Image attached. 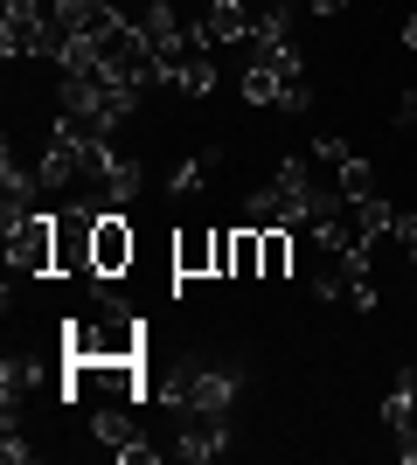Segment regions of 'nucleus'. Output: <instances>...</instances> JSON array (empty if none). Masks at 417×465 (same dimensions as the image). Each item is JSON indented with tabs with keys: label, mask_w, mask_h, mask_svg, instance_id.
Instances as JSON below:
<instances>
[{
	"label": "nucleus",
	"mask_w": 417,
	"mask_h": 465,
	"mask_svg": "<svg viewBox=\"0 0 417 465\" xmlns=\"http://www.w3.org/2000/svg\"><path fill=\"white\" fill-rule=\"evenodd\" d=\"M313 194H320V181L306 174V160H278V174L243 202V223H251V230H293V223H313Z\"/></svg>",
	"instance_id": "1"
},
{
	"label": "nucleus",
	"mask_w": 417,
	"mask_h": 465,
	"mask_svg": "<svg viewBox=\"0 0 417 465\" xmlns=\"http://www.w3.org/2000/svg\"><path fill=\"white\" fill-rule=\"evenodd\" d=\"M146 354V327L125 306H112L104 320H70L63 327V361H139Z\"/></svg>",
	"instance_id": "2"
},
{
	"label": "nucleus",
	"mask_w": 417,
	"mask_h": 465,
	"mask_svg": "<svg viewBox=\"0 0 417 465\" xmlns=\"http://www.w3.org/2000/svg\"><path fill=\"white\" fill-rule=\"evenodd\" d=\"M98 63H104V77L125 84V91H154L160 84V49L139 21H119V28L98 42Z\"/></svg>",
	"instance_id": "3"
},
{
	"label": "nucleus",
	"mask_w": 417,
	"mask_h": 465,
	"mask_svg": "<svg viewBox=\"0 0 417 465\" xmlns=\"http://www.w3.org/2000/svg\"><path fill=\"white\" fill-rule=\"evenodd\" d=\"M7 272L15 278H56V215L28 209L7 223Z\"/></svg>",
	"instance_id": "4"
},
{
	"label": "nucleus",
	"mask_w": 417,
	"mask_h": 465,
	"mask_svg": "<svg viewBox=\"0 0 417 465\" xmlns=\"http://www.w3.org/2000/svg\"><path fill=\"white\" fill-rule=\"evenodd\" d=\"M133 257H139V236H133V223H125V209H104L98 230H91V278L133 272Z\"/></svg>",
	"instance_id": "5"
},
{
	"label": "nucleus",
	"mask_w": 417,
	"mask_h": 465,
	"mask_svg": "<svg viewBox=\"0 0 417 465\" xmlns=\"http://www.w3.org/2000/svg\"><path fill=\"white\" fill-rule=\"evenodd\" d=\"M42 49H49V0H7L0 56H42Z\"/></svg>",
	"instance_id": "6"
},
{
	"label": "nucleus",
	"mask_w": 417,
	"mask_h": 465,
	"mask_svg": "<svg viewBox=\"0 0 417 465\" xmlns=\"http://www.w3.org/2000/svg\"><path fill=\"white\" fill-rule=\"evenodd\" d=\"M230 451V417H216V410H181V438H174V459L188 465H209Z\"/></svg>",
	"instance_id": "7"
},
{
	"label": "nucleus",
	"mask_w": 417,
	"mask_h": 465,
	"mask_svg": "<svg viewBox=\"0 0 417 465\" xmlns=\"http://www.w3.org/2000/svg\"><path fill=\"white\" fill-rule=\"evenodd\" d=\"M91 430H98V438H104L112 451H119V459H133V465H154V459H160V451L146 445V438H139L133 410H119V403H112V410H91Z\"/></svg>",
	"instance_id": "8"
},
{
	"label": "nucleus",
	"mask_w": 417,
	"mask_h": 465,
	"mask_svg": "<svg viewBox=\"0 0 417 465\" xmlns=\"http://www.w3.org/2000/svg\"><path fill=\"white\" fill-rule=\"evenodd\" d=\"M195 28H202L209 49H223V42H251V7H243V0H202Z\"/></svg>",
	"instance_id": "9"
},
{
	"label": "nucleus",
	"mask_w": 417,
	"mask_h": 465,
	"mask_svg": "<svg viewBox=\"0 0 417 465\" xmlns=\"http://www.w3.org/2000/svg\"><path fill=\"white\" fill-rule=\"evenodd\" d=\"M174 278H216V230H181L174 236Z\"/></svg>",
	"instance_id": "10"
},
{
	"label": "nucleus",
	"mask_w": 417,
	"mask_h": 465,
	"mask_svg": "<svg viewBox=\"0 0 417 465\" xmlns=\"http://www.w3.org/2000/svg\"><path fill=\"white\" fill-rule=\"evenodd\" d=\"M35 361H15V354H7V361H0V410H7V424H15L21 410H28V396H35Z\"/></svg>",
	"instance_id": "11"
},
{
	"label": "nucleus",
	"mask_w": 417,
	"mask_h": 465,
	"mask_svg": "<svg viewBox=\"0 0 417 465\" xmlns=\"http://www.w3.org/2000/svg\"><path fill=\"white\" fill-rule=\"evenodd\" d=\"M334 188L348 194V202H369V194H382V188H376V167H369V160H355V153L334 160Z\"/></svg>",
	"instance_id": "12"
},
{
	"label": "nucleus",
	"mask_w": 417,
	"mask_h": 465,
	"mask_svg": "<svg viewBox=\"0 0 417 465\" xmlns=\"http://www.w3.org/2000/svg\"><path fill=\"white\" fill-rule=\"evenodd\" d=\"M139 188H146L139 160H112V174H104V209H125V202H133Z\"/></svg>",
	"instance_id": "13"
},
{
	"label": "nucleus",
	"mask_w": 417,
	"mask_h": 465,
	"mask_svg": "<svg viewBox=\"0 0 417 465\" xmlns=\"http://www.w3.org/2000/svg\"><path fill=\"white\" fill-rule=\"evenodd\" d=\"M293 272V230H264V278Z\"/></svg>",
	"instance_id": "14"
},
{
	"label": "nucleus",
	"mask_w": 417,
	"mask_h": 465,
	"mask_svg": "<svg viewBox=\"0 0 417 465\" xmlns=\"http://www.w3.org/2000/svg\"><path fill=\"white\" fill-rule=\"evenodd\" d=\"M209 167H216V146H209V153H202V160H181L174 174H167V188H174V194H195L202 181H209Z\"/></svg>",
	"instance_id": "15"
},
{
	"label": "nucleus",
	"mask_w": 417,
	"mask_h": 465,
	"mask_svg": "<svg viewBox=\"0 0 417 465\" xmlns=\"http://www.w3.org/2000/svg\"><path fill=\"white\" fill-rule=\"evenodd\" d=\"M28 451H35V445H28V438H21L15 424L0 430V459H7V465H21V459H28Z\"/></svg>",
	"instance_id": "16"
},
{
	"label": "nucleus",
	"mask_w": 417,
	"mask_h": 465,
	"mask_svg": "<svg viewBox=\"0 0 417 465\" xmlns=\"http://www.w3.org/2000/svg\"><path fill=\"white\" fill-rule=\"evenodd\" d=\"M278 104H285V112H306V104H313V84H306V77H293V84H285V97H278Z\"/></svg>",
	"instance_id": "17"
},
{
	"label": "nucleus",
	"mask_w": 417,
	"mask_h": 465,
	"mask_svg": "<svg viewBox=\"0 0 417 465\" xmlns=\"http://www.w3.org/2000/svg\"><path fill=\"white\" fill-rule=\"evenodd\" d=\"M313 153H320V160H348V139H334V133H320V139H313Z\"/></svg>",
	"instance_id": "18"
},
{
	"label": "nucleus",
	"mask_w": 417,
	"mask_h": 465,
	"mask_svg": "<svg viewBox=\"0 0 417 465\" xmlns=\"http://www.w3.org/2000/svg\"><path fill=\"white\" fill-rule=\"evenodd\" d=\"M230 243H237V230H216V278H230Z\"/></svg>",
	"instance_id": "19"
},
{
	"label": "nucleus",
	"mask_w": 417,
	"mask_h": 465,
	"mask_svg": "<svg viewBox=\"0 0 417 465\" xmlns=\"http://www.w3.org/2000/svg\"><path fill=\"white\" fill-rule=\"evenodd\" d=\"M306 7H313V15H341V7H348V0H306Z\"/></svg>",
	"instance_id": "20"
},
{
	"label": "nucleus",
	"mask_w": 417,
	"mask_h": 465,
	"mask_svg": "<svg viewBox=\"0 0 417 465\" xmlns=\"http://www.w3.org/2000/svg\"><path fill=\"white\" fill-rule=\"evenodd\" d=\"M403 49H417V15H403Z\"/></svg>",
	"instance_id": "21"
},
{
	"label": "nucleus",
	"mask_w": 417,
	"mask_h": 465,
	"mask_svg": "<svg viewBox=\"0 0 417 465\" xmlns=\"http://www.w3.org/2000/svg\"><path fill=\"white\" fill-rule=\"evenodd\" d=\"M112 7H119V15H125V0H112Z\"/></svg>",
	"instance_id": "22"
},
{
	"label": "nucleus",
	"mask_w": 417,
	"mask_h": 465,
	"mask_svg": "<svg viewBox=\"0 0 417 465\" xmlns=\"http://www.w3.org/2000/svg\"><path fill=\"white\" fill-rule=\"evenodd\" d=\"M243 7H251V0H243Z\"/></svg>",
	"instance_id": "23"
}]
</instances>
